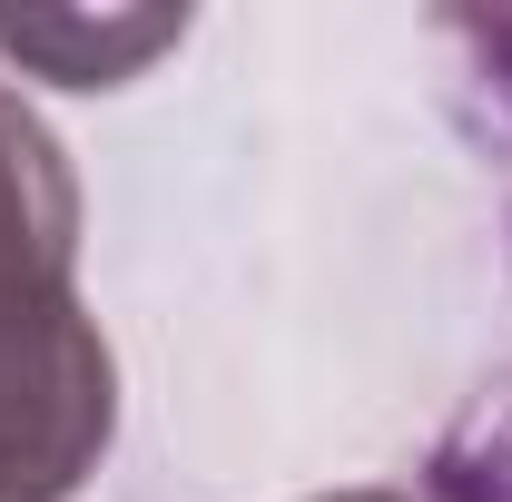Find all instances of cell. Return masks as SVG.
Listing matches in <instances>:
<instances>
[{"label":"cell","instance_id":"6da1fadb","mask_svg":"<svg viewBox=\"0 0 512 502\" xmlns=\"http://www.w3.org/2000/svg\"><path fill=\"white\" fill-rule=\"evenodd\" d=\"M119 434V355L79 296V178L0 89V502H79Z\"/></svg>","mask_w":512,"mask_h":502},{"label":"cell","instance_id":"7a4b0ae2","mask_svg":"<svg viewBox=\"0 0 512 502\" xmlns=\"http://www.w3.org/2000/svg\"><path fill=\"white\" fill-rule=\"evenodd\" d=\"M188 40V10H0V50L60 89H119Z\"/></svg>","mask_w":512,"mask_h":502},{"label":"cell","instance_id":"3957f363","mask_svg":"<svg viewBox=\"0 0 512 502\" xmlns=\"http://www.w3.org/2000/svg\"><path fill=\"white\" fill-rule=\"evenodd\" d=\"M316 502H444V493H394V483H355V493H316Z\"/></svg>","mask_w":512,"mask_h":502}]
</instances>
